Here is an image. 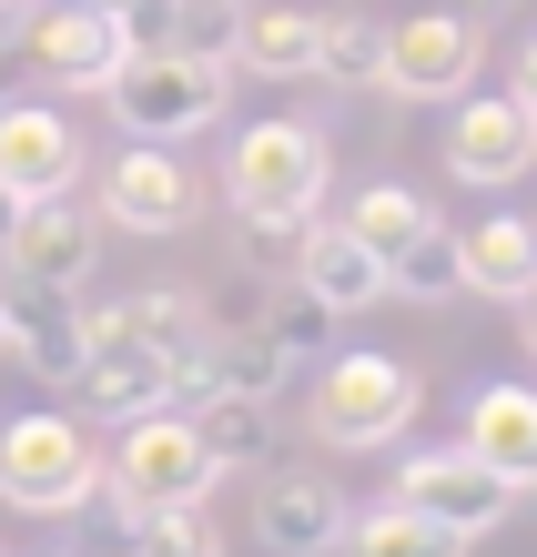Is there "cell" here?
Wrapping results in <instances>:
<instances>
[{"label": "cell", "mask_w": 537, "mask_h": 557, "mask_svg": "<svg viewBox=\"0 0 537 557\" xmlns=\"http://www.w3.org/2000/svg\"><path fill=\"white\" fill-rule=\"evenodd\" d=\"M193 173H183V143H122L102 162V193H91V213L112 223V234H183L193 223Z\"/></svg>", "instance_id": "obj_9"}, {"label": "cell", "mask_w": 537, "mask_h": 557, "mask_svg": "<svg viewBox=\"0 0 537 557\" xmlns=\"http://www.w3.org/2000/svg\"><path fill=\"white\" fill-rule=\"evenodd\" d=\"M193 425H204V446L223 456V467H254V456H274V396H244V385H213L204 406H183Z\"/></svg>", "instance_id": "obj_22"}, {"label": "cell", "mask_w": 537, "mask_h": 557, "mask_svg": "<svg viewBox=\"0 0 537 557\" xmlns=\"http://www.w3.org/2000/svg\"><path fill=\"white\" fill-rule=\"evenodd\" d=\"M0 102H11V41H0Z\"/></svg>", "instance_id": "obj_34"}, {"label": "cell", "mask_w": 537, "mask_h": 557, "mask_svg": "<svg viewBox=\"0 0 537 557\" xmlns=\"http://www.w3.org/2000/svg\"><path fill=\"white\" fill-rule=\"evenodd\" d=\"M477 537H456V528H436V517H416V507H365V517H345V537H334V557H466Z\"/></svg>", "instance_id": "obj_19"}, {"label": "cell", "mask_w": 537, "mask_h": 557, "mask_svg": "<svg viewBox=\"0 0 537 557\" xmlns=\"http://www.w3.org/2000/svg\"><path fill=\"white\" fill-rule=\"evenodd\" d=\"M0 355H11V314H0Z\"/></svg>", "instance_id": "obj_35"}, {"label": "cell", "mask_w": 537, "mask_h": 557, "mask_svg": "<svg viewBox=\"0 0 537 557\" xmlns=\"http://www.w3.org/2000/svg\"><path fill=\"white\" fill-rule=\"evenodd\" d=\"M11 30H21V61H30L51 91H102L122 61H132V51H122V21L102 11V0H30Z\"/></svg>", "instance_id": "obj_8"}, {"label": "cell", "mask_w": 537, "mask_h": 557, "mask_svg": "<svg viewBox=\"0 0 537 557\" xmlns=\"http://www.w3.org/2000/svg\"><path fill=\"white\" fill-rule=\"evenodd\" d=\"M345 486L334 476H264L254 486V547H274V557H334V537H345Z\"/></svg>", "instance_id": "obj_13"}, {"label": "cell", "mask_w": 537, "mask_h": 557, "mask_svg": "<svg viewBox=\"0 0 537 557\" xmlns=\"http://www.w3.org/2000/svg\"><path fill=\"white\" fill-rule=\"evenodd\" d=\"M102 11H122V0H102Z\"/></svg>", "instance_id": "obj_36"}, {"label": "cell", "mask_w": 537, "mask_h": 557, "mask_svg": "<svg viewBox=\"0 0 537 557\" xmlns=\"http://www.w3.org/2000/svg\"><path fill=\"white\" fill-rule=\"evenodd\" d=\"M244 11H254V0H173V41H162V51L233 61V41H244Z\"/></svg>", "instance_id": "obj_26"}, {"label": "cell", "mask_w": 537, "mask_h": 557, "mask_svg": "<svg viewBox=\"0 0 537 557\" xmlns=\"http://www.w3.org/2000/svg\"><path fill=\"white\" fill-rule=\"evenodd\" d=\"M447 11H466V21H487V11H508V0H447Z\"/></svg>", "instance_id": "obj_32"}, {"label": "cell", "mask_w": 537, "mask_h": 557, "mask_svg": "<svg viewBox=\"0 0 537 557\" xmlns=\"http://www.w3.org/2000/svg\"><path fill=\"white\" fill-rule=\"evenodd\" d=\"M325 173H334V152H325L315 122H294V112L233 133V152H223V203L244 213V244L294 253V234H305L315 203H325Z\"/></svg>", "instance_id": "obj_1"}, {"label": "cell", "mask_w": 537, "mask_h": 557, "mask_svg": "<svg viewBox=\"0 0 537 557\" xmlns=\"http://www.w3.org/2000/svg\"><path fill=\"white\" fill-rule=\"evenodd\" d=\"M456 253H466V294L517 305V294L537 284V223L527 213H487L477 234H456Z\"/></svg>", "instance_id": "obj_18"}, {"label": "cell", "mask_w": 537, "mask_h": 557, "mask_svg": "<svg viewBox=\"0 0 537 557\" xmlns=\"http://www.w3.org/2000/svg\"><path fill=\"white\" fill-rule=\"evenodd\" d=\"M334 324H345V314H334V305H325V294H305V284H284V294H274V305H264V314H254V335H264V345H274V355H284V366H294V375H315V366H325V355H334Z\"/></svg>", "instance_id": "obj_21"}, {"label": "cell", "mask_w": 537, "mask_h": 557, "mask_svg": "<svg viewBox=\"0 0 537 557\" xmlns=\"http://www.w3.org/2000/svg\"><path fill=\"white\" fill-rule=\"evenodd\" d=\"M315 82L376 91V82H386V21H376V11H334V21L315 30Z\"/></svg>", "instance_id": "obj_23"}, {"label": "cell", "mask_w": 537, "mask_h": 557, "mask_svg": "<svg viewBox=\"0 0 537 557\" xmlns=\"http://www.w3.org/2000/svg\"><path fill=\"white\" fill-rule=\"evenodd\" d=\"M51 557H72V547H51Z\"/></svg>", "instance_id": "obj_37"}, {"label": "cell", "mask_w": 537, "mask_h": 557, "mask_svg": "<svg viewBox=\"0 0 537 557\" xmlns=\"http://www.w3.org/2000/svg\"><path fill=\"white\" fill-rule=\"evenodd\" d=\"M466 82H477V21L466 11L386 21V91L395 102H456Z\"/></svg>", "instance_id": "obj_11"}, {"label": "cell", "mask_w": 537, "mask_h": 557, "mask_svg": "<svg viewBox=\"0 0 537 557\" xmlns=\"http://www.w3.org/2000/svg\"><path fill=\"white\" fill-rule=\"evenodd\" d=\"M537 162V112L517 102V91H456V122H447V173L477 183V193H508L517 173Z\"/></svg>", "instance_id": "obj_10"}, {"label": "cell", "mask_w": 537, "mask_h": 557, "mask_svg": "<svg viewBox=\"0 0 537 557\" xmlns=\"http://www.w3.org/2000/svg\"><path fill=\"white\" fill-rule=\"evenodd\" d=\"M508 91H517V102H527V112H537V41L517 51V82H508Z\"/></svg>", "instance_id": "obj_29"}, {"label": "cell", "mask_w": 537, "mask_h": 557, "mask_svg": "<svg viewBox=\"0 0 537 557\" xmlns=\"http://www.w3.org/2000/svg\"><path fill=\"white\" fill-rule=\"evenodd\" d=\"M0 183H11L21 203L72 193V183H82V133H72L51 102H0Z\"/></svg>", "instance_id": "obj_15"}, {"label": "cell", "mask_w": 537, "mask_h": 557, "mask_svg": "<svg viewBox=\"0 0 537 557\" xmlns=\"http://www.w3.org/2000/svg\"><path fill=\"white\" fill-rule=\"evenodd\" d=\"M466 446L527 497L537 486V385H477L466 396Z\"/></svg>", "instance_id": "obj_17"}, {"label": "cell", "mask_w": 537, "mask_h": 557, "mask_svg": "<svg viewBox=\"0 0 537 557\" xmlns=\"http://www.w3.org/2000/svg\"><path fill=\"white\" fill-rule=\"evenodd\" d=\"M294 284H305V294H325L334 314L395 305V294H386V264H376V244H355L345 223H305V234H294Z\"/></svg>", "instance_id": "obj_16"}, {"label": "cell", "mask_w": 537, "mask_h": 557, "mask_svg": "<svg viewBox=\"0 0 537 557\" xmlns=\"http://www.w3.org/2000/svg\"><path fill=\"white\" fill-rule=\"evenodd\" d=\"M426 223H436V203H426L416 183H365V193H355V213H345V234H355V244H376V264H386V253H406Z\"/></svg>", "instance_id": "obj_25"}, {"label": "cell", "mask_w": 537, "mask_h": 557, "mask_svg": "<svg viewBox=\"0 0 537 557\" xmlns=\"http://www.w3.org/2000/svg\"><path fill=\"white\" fill-rule=\"evenodd\" d=\"M416 406H426V375L395 366V355H376V345H355V355H325V366H315L305 425H315L325 446L365 456V446H395V436H406Z\"/></svg>", "instance_id": "obj_5"}, {"label": "cell", "mask_w": 537, "mask_h": 557, "mask_svg": "<svg viewBox=\"0 0 537 557\" xmlns=\"http://www.w3.org/2000/svg\"><path fill=\"white\" fill-rule=\"evenodd\" d=\"M132 557H223V537L204 528V507H152V517H132Z\"/></svg>", "instance_id": "obj_27"}, {"label": "cell", "mask_w": 537, "mask_h": 557, "mask_svg": "<svg viewBox=\"0 0 537 557\" xmlns=\"http://www.w3.org/2000/svg\"><path fill=\"white\" fill-rule=\"evenodd\" d=\"M11 223H21V193H11V183H0V244H11Z\"/></svg>", "instance_id": "obj_30"}, {"label": "cell", "mask_w": 537, "mask_h": 557, "mask_svg": "<svg viewBox=\"0 0 537 557\" xmlns=\"http://www.w3.org/2000/svg\"><path fill=\"white\" fill-rule=\"evenodd\" d=\"M0 264H11V284H72L82 294L91 264H102V213L72 203V193H41V203H21Z\"/></svg>", "instance_id": "obj_12"}, {"label": "cell", "mask_w": 537, "mask_h": 557, "mask_svg": "<svg viewBox=\"0 0 537 557\" xmlns=\"http://www.w3.org/2000/svg\"><path fill=\"white\" fill-rule=\"evenodd\" d=\"M102 102L132 143H193L213 133L233 102V61H193V51H132L122 72L102 82Z\"/></svg>", "instance_id": "obj_4"}, {"label": "cell", "mask_w": 537, "mask_h": 557, "mask_svg": "<svg viewBox=\"0 0 537 557\" xmlns=\"http://www.w3.org/2000/svg\"><path fill=\"white\" fill-rule=\"evenodd\" d=\"M21 11H30V0H0V41H11V21H21Z\"/></svg>", "instance_id": "obj_33"}, {"label": "cell", "mask_w": 537, "mask_h": 557, "mask_svg": "<svg viewBox=\"0 0 537 557\" xmlns=\"http://www.w3.org/2000/svg\"><path fill=\"white\" fill-rule=\"evenodd\" d=\"M0 314H11V355L41 385L72 396V385H82V314L91 305H82L72 284H11V294H0Z\"/></svg>", "instance_id": "obj_14"}, {"label": "cell", "mask_w": 537, "mask_h": 557, "mask_svg": "<svg viewBox=\"0 0 537 557\" xmlns=\"http://www.w3.org/2000/svg\"><path fill=\"white\" fill-rule=\"evenodd\" d=\"M102 497V446H91V425L82 416H61V406H30L0 425V507H21V517H72Z\"/></svg>", "instance_id": "obj_3"}, {"label": "cell", "mask_w": 537, "mask_h": 557, "mask_svg": "<svg viewBox=\"0 0 537 557\" xmlns=\"http://www.w3.org/2000/svg\"><path fill=\"white\" fill-rule=\"evenodd\" d=\"M72 396L91 416H152V406H173V366H162V345L143 335V314L132 305H91L82 314V385Z\"/></svg>", "instance_id": "obj_6"}, {"label": "cell", "mask_w": 537, "mask_h": 557, "mask_svg": "<svg viewBox=\"0 0 537 557\" xmlns=\"http://www.w3.org/2000/svg\"><path fill=\"white\" fill-rule=\"evenodd\" d=\"M395 507H416V517H436V528H456V537H487V528H508V517H517V486L456 436V446L395 456Z\"/></svg>", "instance_id": "obj_7"}, {"label": "cell", "mask_w": 537, "mask_h": 557, "mask_svg": "<svg viewBox=\"0 0 537 557\" xmlns=\"http://www.w3.org/2000/svg\"><path fill=\"white\" fill-rule=\"evenodd\" d=\"M122 51H162V41H173V0H122Z\"/></svg>", "instance_id": "obj_28"}, {"label": "cell", "mask_w": 537, "mask_h": 557, "mask_svg": "<svg viewBox=\"0 0 537 557\" xmlns=\"http://www.w3.org/2000/svg\"><path fill=\"white\" fill-rule=\"evenodd\" d=\"M315 11H244V41H233V72L254 82H315Z\"/></svg>", "instance_id": "obj_20"}, {"label": "cell", "mask_w": 537, "mask_h": 557, "mask_svg": "<svg viewBox=\"0 0 537 557\" xmlns=\"http://www.w3.org/2000/svg\"><path fill=\"white\" fill-rule=\"evenodd\" d=\"M386 294H406V305H456L466 294V253H456L447 223H426L406 253H386Z\"/></svg>", "instance_id": "obj_24"}, {"label": "cell", "mask_w": 537, "mask_h": 557, "mask_svg": "<svg viewBox=\"0 0 537 557\" xmlns=\"http://www.w3.org/2000/svg\"><path fill=\"white\" fill-rule=\"evenodd\" d=\"M213 486H223V456L204 446V425H193L183 406L122 416V446L102 456V497H112L122 528H132V517H152V507H204Z\"/></svg>", "instance_id": "obj_2"}, {"label": "cell", "mask_w": 537, "mask_h": 557, "mask_svg": "<svg viewBox=\"0 0 537 557\" xmlns=\"http://www.w3.org/2000/svg\"><path fill=\"white\" fill-rule=\"evenodd\" d=\"M517 314H527V355H537V284H527V294H517Z\"/></svg>", "instance_id": "obj_31"}]
</instances>
